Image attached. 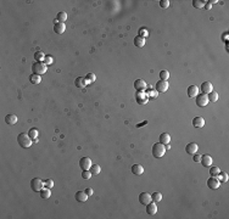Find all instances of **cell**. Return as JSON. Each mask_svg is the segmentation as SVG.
Returning <instances> with one entry per match:
<instances>
[{
    "label": "cell",
    "instance_id": "1",
    "mask_svg": "<svg viewBox=\"0 0 229 219\" xmlns=\"http://www.w3.org/2000/svg\"><path fill=\"white\" fill-rule=\"evenodd\" d=\"M17 143H18V145H20L22 148H28V147H31V145L33 144V140L29 138L28 134L21 133V134L17 135Z\"/></svg>",
    "mask_w": 229,
    "mask_h": 219
},
{
    "label": "cell",
    "instance_id": "2",
    "mask_svg": "<svg viewBox=\"0 0 229 219\" xmlns=\"http://www.w3.org/2000/svg\"><path fill=\"white\" fill-rule=\"evenodd\" d=\"M32 71L33 73H36V74H44V73H47L48 71V66L45 65L44 62H38L36 61L33 65H32Z\"/></svg>",
    "mask_w": 229,
    "mask_h": 219
},
{
    "label": "cell",
    "instance_id": "3",
    "mask_svg": "<svg viewBox=\"0 0 229 219\" xmlns=\"http://www.w3.org/2000/svg\"><path fill=\"white\" fill-rule=\"evenodd\" d=\"M165 152H166V147H165L163 144H161V143L154 144V146H152V155H154L155 158H161V157H163Z\"/></svg>",
    "mask_w": 229,
    "mask_h": 219
},
{
    "label": "cell",
    "instance_id": "4",
    "mask_svg": "<svg viewBox=\"0 0 229 219\" xmlns=\"http://www.w3.org/2000/svg\"><path fill=\"white\" fill-rule=\"evenodd\" d=\"M31 188L34 192H40V190L44 188V181L39 178H33L31 180Z\"/></svg>",
    "mask_w": 229,
    "mask_h": 219
},
{
    "label": "cell",
    "instance_id": "5",
    "mask_svg": "<svg viewBox=\"0 0 229 219\" xmlns=\"http://www.w3.org/2000/svg\"><path fill=\"white\" fill-rule=\"evenodd\" d=\"M196 105L199 106V107H206V106H207L209 105V97H207V95H206V94H198L196 95Z\"/></svg>",
    "mask_w": 229,
    "mask_h": 219
},
{
    "label": "cell",
    "instance_id": "6",
    "mask_svg": "<svg viewBox=\"0 0 229 219\" xmlns=\"http://www.w3.org/2000/svg\"><path fill=\"white\" fill-rule=\"evenodd\" d=\"M91 166H93V163H91V159L89 157H82L79 159V167L82 168V170H89Z\"/></svg>",
    "mask_w": 229,
    "mask_h": 219
},
{
    "label": "cell",
    "instance_id": "7",
    "mask_svg": "<svg viewBox=\"0 0 229 219\" xmlns=\"http://www.w3.org/2000/svg\"><path fill=\"white\" fill-rule=\"evenodd\" d=\"M168 82L167 80H158L156 83V87H155V90L157 93H165V91L168 90Z\"/></svg>",
    "mask_w": 229,
    "mask_h": 219
},
{
    "label": "cell",
    "instance_id": "8",
    "mask_svg": "<svg viewBox=\"0 0 229 219\" xmlns=\"http://www.w3.org/2000/svg\"><path fill=\"white\" fill-rule=\"evenodd\" d=\"M146 87H147V84H146L145 80H143V79H136L135 82H134V89H135L136 91H140V93H143V91L146 90Z\"/></svg>",
    "mask_w": 229,
    "mask_h": 219
},
{
    "label": "cell",
    "instance_id": "9",
    "mask_svg": "<svg viewBox=\"0 0 229 219\" xmlns=\"http://www.w3.org/2000/svg\"><path fill=\"white\" fill-rule=\"evenodd\" d=\"M136 102L139 103V105H145V103H147L149 101V97H147V94L145 93V91H143V93H140V91H136Z\"/></svg>",
    "mask_w": 229,
    "mask_h": 219
},
{
    "label": "cell",
    "instance_id": "10",
    "mask_svg": "<svg viewBox=\"0 0 229 219\" xmlns=\"http://www.w3.org/2000/svg\"><path fill=\"white\" fill-rule=\"evenodd\" d=\"M74 84H76V87L77 88H79V89H84L88 84H90L89 83V80L85 78V77H78V78H76V80H74Z\"/></svg>",
    "mask_w": 229,
    "mask_h": 219
},
{
    "label": "cell",
    "instance_id": "11",
    "mask_svg": "<svg viewBox=\"0 0 229 219\" xmlns=\"http://www.w3.org/2000/svg\"><path fill=\"white\" fill-rule=\"evenodd\" d=\"M207 186L212 190H217L220 186H221V181L217 179L216 177H211L209 180H207Z\"/></svg>",
    "mask_w": 229,
    "mask_h": 219
},
{
    "label": "cell",
    "instance_id": "12",
    "mask_svg": "<svg viewBox=\"0 0 229 219\" xmlns=\"http://www.w3.org/2000/svg\"><path fill=\"white\" fill-rule=\"evenodd\" d=\"M152 201V197H151V195L149 194V192H141L139 195V202L144 206H146L147 203H150Z\"/></svg>",
    "mask_w": 229,
    "mask_h": 219
},
{
    "label": "cell",
    "instance_id": "13",
    "mask_svg": "<svg viewBox=\"0 0 229 219\" xmlns=\"http://www.w3.org/2000/svg\"><path fill=\"white\" fill-rule=\"evenodd\" d=\"M198 150H199V146L196 143H189L187 146H185V152L188 155H195L198 152Z\"/></svg>",
    "mask_w": 229,
    "mask_h": 219
},
{
    "label": "cell",
    "instance_id": "14",
    "mask_svg": "<svg viewBox=\"0 0 229 219\" xmlns=\"http://www.w3.org/2000/svg\"><path fill=\"white\" fill-rule=\"evenodd\" d=\"M201 90H202V94H210L211 91L213 90V85L211 82H209V80H206V82H203L201 84Z\"/></svg>",
    "mask_w": 229,
    "mask_h": 219
},
{
    "label": "cell",
    "instance_id": "15",
    "mask_svg": "<svg viewBox=\"0 0 229 219\" xmlns=\"http://www.w3.org/2000/svg\"><path fill=\"white\" fill-rule=\"evenodd\" d=\"M146 213L149 215H155L157 213V206H156V202H150L146 204Z\"/></svg>",
    "mask_w": 229,
    "mask_h": 219
},
{
    "label": "cell",
    "instance_id": "16",
    "mask_svg": "<svg viewBox=\"0 0 229 219\" xmlns=\"http://www.w3.org/2000/svg\"><path fill=\"white\" fill-rule=\"evenodd\" d=\"M212 161H213V158L210 155H202L200 162L202 163L203 167H211L212 166Z\"/></svg>",
    "mask_w": 229,
    "mask_h": 219
},
{
    "label": "cell",
    "instance_id": "17",
    "mask_svg": "<svg viewBox=\"0 0 229 219\" xmlns=\"http://www.w3.org/2000/svg\"><path fill=\"white\" fill-rule=\"evenodd\" d=\"M74 197H76V200H77L78 202H85V201L88 200L89 196L87 195L85 191H77L76 195H74Z\"/></svg>",
    "mask_w": 229,
    "mask_h": 219
},
{
    "label": "cell",
    "instance_id": "18",
    "mask_svg": "<svg viewBox=\"0 0 229 219\" xmlns=\"http://www.w3.org/2000/svg\"><path fill=\"white\" fill-rule=\"evenodd\" d=\"M205 125V119L202 117H195L193 119V127H195V128L200 129Z\"/></svg>",
    "mask_w": 229,
    "mask_h": 219
},
{
    "label": "cell",
    "instance_id": "19",
    "mask_svg": "<svg viewBox=\"0 0 229 219\" xmlns=\"http://www.w3.org/2000/svg\"><path fill=\"white\" fill-rule=\"evenodd\" d=\"M199 94V88L196 85H190L188 88V96L189 97H196V95Z\"/></svg>",
    "mask_w": 229,
    "mask_h": 219
},
{
    "label": "cell",
    "instance_id": "20",
    "mask_svg": "<svg viewBox=\"0 0 229 219\" xmlns=\"http://www.w3.org/2000/svg\"><path fill=\"white\" fill-rule=\"evenodd\" d=\"M28 135H29L31 139L33 140V143H38V135H39V132H38L37 128H32V129H29Z\"/></svg>",
    "mask_w": 229,
    "mask_h": 219
},
{
    "label": "cell",
    "instance_id": "21",
    "mask_svg": "<svg viewBox=\"0 0 229 219\" xmlns=\"http://www.w3.org/2000/svg\"><path fill=\"white\" fill-rule=\"evenodd\" d=\"M17 121H18V118H17V116H15V114H7V116L5 117V122H6L9 125L16 124Z\"/></svg>",
    "mask_w": 229,
    "mask_h": 219
},
{
    "label": "cell",
    "instance_id": "22",
    "mask_svg": "<svg viewBox=\"0 0 229 219\" xmlns=\"http://www.w3.org/2000/svg\"><path fill=\"white\" fill-rule=\"evenodd\" d=\"M66 29V25L65 23H61V22H57V23H55L54 26V31L57 33V34H62Z\"/></svg>",
    "mask_w": 229,
    "mask_h": 219
},
{
    "label": "cell",
    "instance_id": "23",
    "mask_svg": "<svg viewBox=\"0 0 229 219\" xmlns=\"http://www.w3.org/2000/svg\"><path fill=\"white\" fill-rule=\"evenodd\" d=\"M51 196V189H49V188H43L42 190H40V197L42 199H44V200H47V199H49Z\"/></svg>",
    "mask_w": 229,
    "mask_h": 219
},
{
    "label": "cell",
    "instance_id": "24",
    "mask_svg": "<svg viewBox=\"0 0 229 219\" xmlns=\"http://www.w3.org/2000/svg\"><path fill=\"white\" fill-rule=\"evenodd\" d=\"M132 173H133V174H135V175H141L143 173H144L143 166H140V164H134V166L132 167Z\"/></svg>",
    "mask_w": 229,
    "mask_h": 219
},
{
    "label": "cell",
    "instance_id": "25",
    "mask_svg": "<svg viewBox=\"0 0 229 219\" xmlns=\"http://www.w3.org/2000/svg\"><path fill=\"white\" fill-rule=\"evenodd\" d=\"M171 141V135L168 133H162L161 135H160V143L166 145V144H169Z\"/></svg>",
    "mask_w": 229,
    "mask_h": 219
},
{
    "label": "cell",
    "instance_id": "26",
    "mask_svg": "<svg viewBox=\"0 0 229 219\" xmlns=\"http://www.w3.org/2000/svg\"><path fill=\"white\" fill-rule=\"evenodd\" d=\"M29 82H31L32 84H39V83L42 82V78H40V76H39V74L32 73V74L29 76Z\"/></svg>",
    "mask_w": 229,
    "mask_h": 219
},
{
    "label": "cell",
    "instance_id": "27",
    "mask_svg": "<svg viewBox=\"0 0 229 219\" xmlns=\"http://www.w3.org/2000/svg\"><path fill=\"white\" fill-rule=\"evenodd\" d=\"M134 45L138 48H143L145 45V38H141V37H135L134 38Z\"/></svg>",
    "mask_w": 229,
    "mask_h": 219
},
{
    "label": "cell",
    "instance_id": "28",
    "mask_svg": "<svg viewBox=\"0 0 229 219\" xmlns=\"http://www.w3.org/2000/svg\"><path fill=\"white\" fill-rule=\"evenodd\" d=\"M56 20L59 21V22H61V23H65V22H66V20H67V14L65 12V11H61V12H59V14H57V16H56Z\"/></svg>",
    "mask_w": 229,
    "mask_h": 219
},
{
    "label": "cell",
    "instance_id": "29",
    "mask_svg": "<svg viewBox=\"0 0 229 219\" xmlns=\"http://www.w3.org/2000/svg\"><path fill=\"white\" fill-rule=\"evenodd\" d=\"M34 59L38 62H44V59H45V54L43 51H37L34 54Z\"/></svg>",
    "mask_w": 229,
    "mask_h": 219
},
{
    "label": "cell",
    "instance_id": "30",
    "mask_svg": "<svg viewBox=\"0 0 229 219\" xmlns=\"http://www.w3.org/2000/svg\"><path fill=\"white\" fill-rule=\"evenodd\" d=\"M207 97H209V101H211V102H216L217 100H218V93H216L214 90H212L210 94H207Z\"/></svg>",
    "mask_w": 229,
    "mask_h": 219
},
{
    "label": "cell",
    "instance_id": "31",
    "mask_svg": "<svg viewBox=\"0 0 229 219\" xmlns=\"http://www.w3.org/2000/svg\"><path fill=\"white\" fill-rule=\"evenodd\" d=\"M217 179H218L221 183H227L228 181V174L225 172H220V174L216 177Z\"/></svg>",
    "mask_w": 229,
    "mask_h": 219
},
{
    "label": "cell",
    "instance_id": "32",
    "mask_svg": "<svg viewBox=\"0 0 229 219\" xmlns=\"http://www.w3.org/2000/svg\"><path fill=\"white\" fill-rule=\"evenodd\" d=\"M89 170L91 172V174H93V175H98L99 173L101 172V168H100V166H99V164H93V166L90 167V169H89Z\"/></svg>",
    "mask_w": 229,
    "mask_h": 219
},
{
    "label": "cell",
    "instance_id": "33",
    "mask_svg": "<svg viewBox=\"0 0 229 219\" xmlns=\"http://www.w3.org/2000/svg\"><path fill=\"white\" fill-rule=\"evenodd\" d=\"M193 6L195 9H202L205 6V1H201V0H193Z\"/></svg>",
    "mask_w": 229,
    "mask_h": 219
},
{
    "label": "cell",
    "instance_id": "34",
    "mask_svg": "<svg viewBox=\"0 0 229 219\" xmlns=\"http://www.w3.org/2000/svg\"><path fill=\"white\" fill-rule=\"evenodd\" d=\"M151 197H152V201L154 202H160L162 200V194H160V192H154L151 195Z\"/></svg>",
    "mask_w": 229,
    "mask_h": 219
},
{
    "label": "cell",
    "instance_id": "35",
    "mask_svg": "<svg viewBox=\"0 0 229 219\" xmlns=\"http://www.w3.org/2000/svg\"><path fill=\"white\" fill-rule=\"evenodd\" d=\"M220 172H221V169L218 168V167H212V168H210V174H211V177H217L220 174Z\"/></svg>",
    "mask_w": 229,
    "mask_h": 219
},
{
    "label": "cell",
    "instance_id": "36",
    "mask_svg": "<svg viewBox=\"0 0 229 219\" xmlns=\"http://www.w3.org/2000/svg\"><path fill=\"white\" fill-rule=\"evenodd\" d=\"M138 33H139V37H141V38H146V37L149 36V31H147L145 27H141Z\"/></svg>",
    "mask_w": 229,
    "mask_h": 219
},
{
    "label": "cell",
    "instance_id": "37",
    "mask_svg": "<svg viewBox=\"0 0 229 219\" xmlns=\"http://www.w3.org/2000/svg\"><path fill=\"white\" fill-rule=\"evenodd\" d=\"M160 78H161V80H167L169 78V72L166 71V70L161 71V72H160Z\"/></svg>",
    "mask_w": 229,
    "mask_h": 219
},
{
    "label": "cell",
    "instance_id": "38",
    "mask_svg": "<svg viewBox=\"0 0 229 219\" xmlns=\"http://www.w3.org/2000/svg\"><path fill=\"white\" fill-rule=\"evenodd\" d=\"M147 97H149V100L150 99H156L157 97V95H158V93L156 90H150V91H147Z\"/></svg>",
    "mask_w": 229,
    "mask_h": 219
},
{
    "label": "cell",
    "instance_id": "39",
    "mask_svg": "<svg viewBox=\"0 0 229 219\" xmlns=\"http://www.w3.org/2000/svg\"><path fill=\"white\" fill-rule=\"evenodd\" d=\"M85 78L89 80V83H94L95 80H96V76H95L94 73H88Z\"/></svg>",
    "mask_w": 229,
    "mask_h": 219
},
{
    "label": "cell",
    "instance_id": "40",
    "mask_svg": "<svg viewBox=\"0 0 229 219\" xmlns=\"http://www.w3.org/2000/svg\"><path fill=\"white\" fill-rule=\"evenodd\" d=\"M91 175H93V174H91V172H90V170H83V173H82V178L85 179V180L90 179Z\"/></svg>",
    "mask_w": 229,
    "mask_h": 219
},
{
    "label": "cell",
    "instance_id": "41",
    "mask_svg": "<svg viewBox=\"0 0 229 219\" xmlns=\"http://www.w3.org/2000/svg\"><path fill=\"white\" fill-rule=\"evenodd\" d=\"M44 186L45 188H49V189H51V188H54V181H53V179H47L44 181Z\"/></svg>",
    "mask_w": 229,
    "mask_h": 219
},
{
    "label": "cell",
    "instance_id": "42",
    "mask_svg": "<svg viewBox=\"0 0 229 219\" xmlns=\"http://www.w3.org/2000/svg\"><path fill=\"white\" fill-rule=\"evenodd\" d=\"M53 61H54L53 56H50V55H47V56H45V59H44V63L47 65V66L51 65V63H53Z\"/></svg>",
    "mask_w": 229,
    "mask_h": 219
},
{
    "label": "cell",
    "instance_id": "43",
    "mask_svg": "<svg viewBox=\"0 0 229 219\" xmlns=\"http://www.w3.org/2000/svg\"><path fill=\"white\" fill-rule=\"evenodd\" d=\"M160 6L162 9H167L169 6V0H161V1H160Z\"/></svg>",
    "mask_w": 229,
    "mask_h": 219
},
{
    "label": "cell",
    "instance_id": "44",
    "mask_svg": "<svg viewBox=\"0 0 229 219\" xmlns=\"http://www.w3.org/2000/svg\"><path fill=\"white\" fill-rule=\"evenodd\" d=\"M200 161H201V156L200 155H194V162H200Z\"/></svg>",
    "mask_w": 229,
    "mask_h": 219
},
{
    "label": "cell",
    "instance_id": "45",
    "mask_svg": "<svg viewBox=\"0 0 229 219\" xmlns=\"http://www.w3.org/2000/svg\"><path fill=\"white\" fill-rule=\"evenodd\" d=\"M85 192H87L88 196H91V195H93V189H91V188H88V189H85Z\"/></svg>",
    "mask_w": 229,
    "mask_h": 219
},
{
    "label": "cell",
    "instance_id": "46",
    "mask_svg": "<svg viewBox=\"0 0 229 219\" xmlns=\"http://www.w3.org/2000/svg\"><path fill=\"white\" fill-rule=\"evenodd\" d=\"M203 7H205L206 10H210V9L212 7V5H211L210 3H207V4H205V6H203Z\"/></svg>",
    "mask_w": 229,
    "mask_h": 219
},
{
    "label": "cell",
    "instance_id": "47",
    "mask_svg": "<svg viewBox=\"0 0 229 219\" xmlns=\"http://www.w3.org/2000/svg\"><path fill=\"white\" fill-rule=\"evenodd\" d=\"M209 3H210V4L212 5V4H217V3H220V1H218V0H210Z\"/></svg>",
    "mask_w": 229,
    "mask_h": 219
},
{
    "label": "cell",
    "instance_id": "48",
    "mask_svg": "<svg viewBox=\"0 0 229 219\" xmlns=\"http://www.w3.org/2000/svg\"><path fill=\"white\" fill-rule=\"evenodd\" d=\"M147 122H144V123H140V124H138V127H140V125H144V124H146Z\"/></svg>",
    "mask_w": 229,
    "mask_h": 219
}]
</instances>
